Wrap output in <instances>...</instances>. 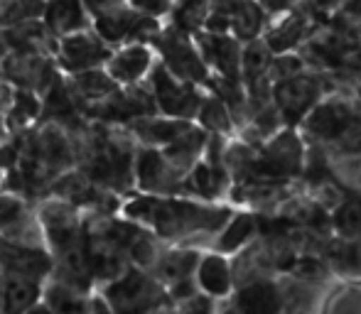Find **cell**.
I'll list each match as a JSON object with an SVG mask.
<instances>
[{"label":"cell","instance_id":"1","mask_svg":"<svg viewBox=\"0 0 361 314\" xmlns=\"http://www.w3.org/2000/svg\"><path fill=\"white\" fill-rule=\"evenodd\" d=\"M233 209L273 214L302 189L305 143L298 128H281L276 135L256 143L228 138L224 148Z\"/></svg>","mask_w":361,"mask_h":314},{"label":"cell","instance_id":"2","mask_svg":"<svg viewBox=\"0 0 361 314\" xmlns=\"http://www.w3.org/2000/svg\"><path fill=\"white\" fill-rule=\"evenodd\" d=\"M305 175H322L344 191L361 194V99L327 94L298 125Z\"/></svg>","mask_w":361,"mask_h":314},{"label":"cell","instance_id":"3","mask_svg":"<svg viewBox=\"0 0 361 314\" xmlns=\"http://www.w3.org/2000/svg\"><path fill=\"white\" fill-rule=\"evenodd\" d=\"M295 52L334 91L361 99V0H344Z\"/></svg>","mask_w":361,"mask_h":314},{"label":"cell","instance_id":"4","mask_svg":"<svg viewBox=\"0 0 361 314\" xmlns=\"http://www.w3.org/2000/svg\"><path fill=\"white\" fill-rule=\"evenodd\" d=\"M329 292L332 282L251 272L233 280L231 295L216 302V314H322Z\"/></svg>","mask_w":361,"mask_h":314},{"label":"cell","instance_id":"5","mask_svg":"<svg viewBox=\"0 0 361 314\" xmlns=\"http://www.w3.org/2000/svg\"><path fill=\"white\" fill-rule=\"evenodd\" d=\"M231 204L200 201L192 196H140L126 206L128 219L145 224L155 236L167 241L207 236L214 238L233 214Z\"/></svg>","mask_w":361,"mask_h":314},{"label":"cell","instance_id":"6","mask_svg":"<svg viewBox=\"0 0 361 314\" xmlns=\"http://www.w3.org/2000/svg\"><path fill=\"white\" fill-rule=\"evenodd\" d=\"M334 86L332 81L322 74L312 72L305 67L302 72L293 74V77H283L273 81L271 99L276 106L281 123L286 128H298L302 123V118L324 99L327 94H332Z\"/></svg>","mask_w":361,"mask_h":314},{"label":"cell","instance_id":"7","mask_svg":"<svg viewBox=\"0 0 361 314\" xmlns=\"http://www.w3.org/2000/svg\"><path fill=\"white\" fill-rule=\"evenodd\" d=\"M106 302L114 314H155L170 297L152 275L128 268L106 287Z\"/></svg>","mask_w":361,"mask_h":314},{"label":"cell","instance_id":"8","mask_svg":"<svg viewBox=\"0 0 361 314\" xmlns=\"http://www.w3.org/2000/svg\"><path fill=\"white\" fill-rule=\"evenodd\" d=\"M324 20H327V15L319 13L310 0H300L295 8L276 15V18H268L261 39L271 49V54L295 52Z\"/></svg>","mask_w":361,"mask_h":314},{"label":"cell","instance_id":"9","mask_svg":"<svg viewBox=\"0 0 361 314\" xmlns=\"http://www.w3.org/2000/svg\"><path fill=\"white\" fill-rule=\"evenodd\" d=\"M204 30L216 34H231L238 42H251L263 34L268 18L256 0H207Z\"/></svg>","mask_w":361,"mask_h":314},{"label":"cell","instance_id":"10","mask_svg":"<svg viewBox=\"0 0 361 314\" xmlns=\"http://www.w3.org/2000/svg\"><path fill=\"white\" fill-rule=\"evenodd\" d=\"M204 94L207 89L172 77L162 64L152 72V101L155 108L167 118L195 120Z\"/></svg>","mask_w":361,"mask_h":314},{"label":"cell","instance_id":"11","mask_svg":"<svg viewBox=\"0 0 361 314\" xmlns=\"http://www.w3.org/2000/svg\"><path fill=\"white\" fill-rule=\"evenodd\" d=\"M200 251L195 248H172L167 253H160L152 265V277L165 287L167 297L175 302L192 300L200 295L195 282V270L200 263Z\"/></svg>","mask_w":361,"mask_h":314},{"label":"cell","instance_id":"12","mask_svg":"<svg viewBox=\"0 0 361 314\" xmlns=\"http://www.w3.org/2000/svg\"><path fill=\"white\" fill-rule=\"evenodd\" d=\"M162 54H165V64H162V67H165L172 77L209 91V81H212L209 69H207L197 44H192L185 32L167 34L165 44H162Z\"/></svg>","mask_w":361,"mask_h":314},{"label":"cell","instance_id":"13","mask_svg":"<svg viewBox=\"0 0 361 314\" xmlns=\"http://www.w3.org/2000/svg\"><path fill=\"white\" fill-rule=\"evenodd\" d=\"M329 280L361 285V238H329L319 253Z\"/></svg>","mask_w":361,"mask_h":314},{"label":"cell","instance_id":"14","mask_svg":"<svg viewBox=\"0 0 361 314\" xmlns=\"http://www.w3.org/2000/svg\"><path fill=\"white\" fill-rule=\"evenodd\" d=\"M135 175H138V184L150 194L172 196L180 194L182 189V177L170 167L165 155L157 148H145L135 157Z\"/></svg>","mask_w":361,"mask_h":314},{"label":"cell","instance_id":"15","mask_svg":"<svg viewBox=\"0 0 361 314\" xmlns=\"http://www.w3.org/2000/svg\"><path fill=\"white\" fill-rule=\"evenodd\" d=\"M195 282L200 295L209 297V300H226L233 290V265L231 258L221 256L216 251H207L200 256L195 270Z\"/></svg>","mask_w":361,"mask_h":314},{"label":"cell","instance_id":"16","mask_svg":"<svg viewBox=\"0 0 361 314\" xmlns=\"http://www.w3.org/2000/svg\"><path fill=\"white\" fill-rule=\"evenodd\" d=\"M0 268L5 275L27 277V280H42L52 270V260L39 248L25 246V243L0 241Z\"/></svg>","mask_w":361,"mask_h":314},{"label":"cell","instance_id":"17","mask_svg":"<svg viewBox=\"0 0 361 314\" xmlns=\"http://www.w3.org/2000/svg\"><path fill=\"white\" fill-rule=\"evenodd\" d=\"M84 251H86L89 270L96 277L116 280L121 272L128 270L126 268V248L118 243L114 231H101L99 236H91L89 243L84 246Z\"/></svg>","mask_w":361,"mask_h":314},{"label":"cell","instance_id":"18","mask_svg":"<svg viewBox=\"0 0 361 314\" xmlns=\"http://www.w3.org/2000/svg\"><path fill=\"white\" fill-rule=\"evenodd\" d=\"M258 229H261V219H258L256 211L236 209L231 214V219L226 221V226L214 236V248L212 251L228 258L238 256L248 243L256 241Z\"/></svg>","mask_w":361,"mask_h":314},{"label":"cell","instance_id":"19","mask_svg":"<svg viewBox=\"0 0 361 314\" xmlns=\"http://www.w3.org/2000/svg\"><path fill=\"white\" fill-rule=\"evenodd\" d=\"M37 280L5 275V280L0 282V314H25L32 305H37Z\"/></svg>","mask_w":361,"mask_h":314},{"label":"cell","instance_id":"20","mask_svg":"<svg viewBox=\"0 0 361 314\" xmlns=\"http://www.w3.org/2000/svg\"><path fill=\"white\" fill-rule=\"evenodd\" d=\"M329 226L334 238H361V194L344 191L329 209Z\"/></svg>","mask_w":361,"mask_h":314},{"label":"cell","instance_id":"21","mask_svg":"<svg viewBox=\"0 0 361 314\" xmlns=\"http://www.w3.org/2000/svg\"><path fill=\"white\" fill-rule=\"evenodd\" d=\"M140 123L135 125V130H138V135L147 143V148H167L170 143H175L180 135H185L187 130L192 128V123L195 120H180V118H150V115H145V118H138Z\"/></svg>","mask_w":361,"mask_h":314},{"label":"cell","instance_id":"22","mask_svg":"<svg viewBox=\"0 0 361 314\" xmlns=\"http://www.w3.org/2000/svg\"><path fill=\"white\" fill-rule=\"evenodd\" d=\"M195 123L200 125V128H204L209 135L233 138V120H231V113H228V106L224 103L216 94H212V91H207L204 99H202Z\"/></svg>","mask_w":361,"mask_h":314},{"label":"cell","instance_id":"23","mask_svg":"<svg viewBox=\"0 0 361 314\" xmlns=\"http://www.w3.org/2000/svg\"><path fill=\"white\" fill-rule=\"evenodd\" d=\"M150 64H152V54L145 47L135 44V47L123 49V52L114 57V62H111V79L121 81V84H133L140 77H145Z\"/></svg>","mask_w":361,"mask_h":314},{"label":"cell","instance_id":"24","mask_svg":"<svg viewBox=\"0 0 361 314\" xmlns=\"http://www.w3.org/2000/svg\"><path fill=\"white\" fill-rule=\"evenodd\" d=\"M64 64H67L69 69H89L94 67V64H99L101 59L106 57V49L101 42H96V39L91 37H81V34H76V37H69L67 42H64Z\"/></svg>","mask_w":361,"mask_h":314},{"label":"cell","instance_id":"25","mask_svg":"<svg viewBox=\"0 0 361 314\" xmlns=\"http://www.w3.org/2000/svg\"><path fill=\"white\" fill-rule=\"evenodd\" d=\"M44 297H47V307L54 314H91L94 312V305H91L76 287L67 285V282H54V285H49Z\"/></svg>","mask_w":361,"mask_h":314},{"label":"cell","instance_id":"26","mask_svg":"<svg viewBox=\"0 0 361 314\" xmlns=\"http://www.w3.org/2000/svg\"><path fill=\"white\" fill-rule=\"evenodd\" d=\"M69 145L57 128H47L37 140V162L44 167H64L69 162Z\"/></svg>","mask_w":361,"mask_h":314},{"label":"cell","instance_id":"27","mask_svg":"<svg viewBox=\"0 0 361 314\" xmlns=\"http://www.w3.org/2000/svg\"><path fill=\"white\" fill-rule=\"evenodd\" d=\"M81 20H84V15H81V5L76 0H54L47 10V23L57 32L76 30L81 25Z\"/></svg>","mask_w":361,"mask_h":314},{"label":"cell","instance_id":"28","mask_svg":"<svg viewBox=\"0 0 361 314\" xmlns=\"http://www.w3.org/2000/svg\"><path fill=\"white\" fill-rule=\"evenodd\" d=\"M76 89H79V94L86 96V99H104V96L116 91V81L101 72H89V69H86V72H81L79 79H76Z\"/></svg>","mask_w":361,"mask_h":314},{"label":"cell","instance_id":"29","mask_svg":"<svg viewBox=\"0 0 361 314\" xmlns=\"http://www.w3.org/2000/svg\"><path fill=\"white\" fill-rule=\"evenodd\" d=\"M20 216H23V206H20V201L3 199V196H0V229L18 224Z\"/></svg>","mask_w":361,"mask_h":314},{"label":"cell","instance_id":"30","mask_svg":"<svg viewBox=\"0 0 361 314\" xmlns=\"http://www.w3.org/2000/svg\"><path fill=\"white\" fill-rule=\"evenodd\" d=\"M258 8L266 13V18H276V15L286 13V10L295 8V5L300 3V0H256Z\"/></svg>","mask_w":361,"mask_h":314},{"label":"cell","instance_id":"31","mask_svg":"<svg viewBox=\"0 0 361 314\" xmlns=\"http://www.w3.org/2000/svg\"><path fill=\"white\" fill-rule=\"evenodd\" d=\"M135 5H138V8H143L145 13H152V15L167 10V0H135Z\"/></svg>","mask_w":361,"mask_h":314},{"label":"cell","instance_id":"32","mask_svg":"<svg viewBox=\"0 0 361 314\" xmlns=\"http://www.w3.org/2000/svg\"><path fill=\"white\" fill-rule=\"evenodd\" d=\"M86 3H89V8L101 10V13H109V10H114L116 0H86Z\"/></svg>","mask_w":361,"mask_h":314},{"label":"cell","instance_id":"33","mask_svg":"<svg viewBox=\"0 0 361 314\" xmlns=\"http://www.w3.org/2000/svg\"><path fill=\"white\" fill-rule=\"evenodd\" d=\"M25 314H54V312L49 310L47 305H32V307H30V310L25 312Z\"/></svg>","mask_w":361,"mask_h":314},{"label":"cell","instance_id":"34","mask_svg":"<svg viewBox=\"0 0 361 314\" xmlns=\"http://www.w3.org/2000/svg\"><path fill=\"white\" fill-rule=\"evenodd\" d=\"M91 314H114V312H111L106 305H94V312H91Z\"/></svg>","mask_w":361,"mask_h":314},{"label":"cell","instance_id":"35","mask_svg":"<svg viewBox=\"0 0 361 314\" xmlns=\"http://www.w3.org/2000/svg\"><path fill=\"white\" fill-rule=\"evenodd\" d=\"M3 99H5V86L0 84V103H3Z\"/></svg>","mask_w":361,"mask_h":314}]
</instances>
